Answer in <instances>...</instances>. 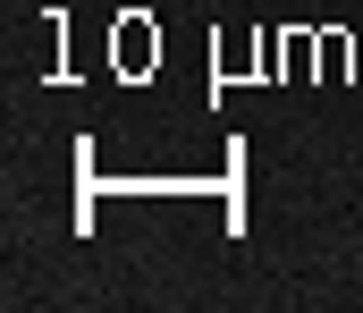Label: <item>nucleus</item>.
Segmentation results:
<instances>
[]
</instances>
